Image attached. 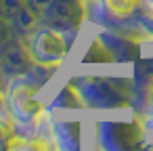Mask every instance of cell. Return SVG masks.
<instances>
[{"label": "cell", "instance_id": "obj_1", "mask_svg": "<svg viewBox=\"0 0 153 151\" xmlns=\"http://www.w3.org/2000/svg\"><path fill=\"white\" fill-rule=\"evenodd\" d=\"M107 9L117 17H128L143 7V0H105Z\"/></svg>", "mask_w": 153, "mask_h": 151}]
</instances>
